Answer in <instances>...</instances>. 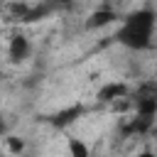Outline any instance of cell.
<instances>
[{
    "label": "cell",
    "instance_id": "6da1fadb",
    "mask_svg": "<svg viewBox=\"0 0 157 157\" xmlns=\"http://www.w3.org/2000/svg\"><path fill=\"white\" fill-rule=\"evenodd\" d=\"M157 29V15L150 7H137L123 17V22L115 29V42L130 52H145L155 42Z\"/></svg>",
    "mask_w": 157,
    "mask_h": 157
},
{
    "label": "cell",
    "instance_id": "7a4b0ae2",
    "mask_svg": "<svg viewBox=\"0 0 157 157\" xmlns=\"http://www.w3.org/2000/svg\"><path fill=\"white\" fill-rule=\"evenodd\" d=\"M155 113H157V86L155 83H145L135 93V115L155 120Z\"/></svg>",
    "mask_w": 157,
    "mask_h": 157
},
{
    "label": "cell",
    "instance_id": "3957f363",
    "mask_svg": "<svg viewBox=\"0 0 157 157\" xmlns=\"http://www.w3.org/2000/svg\"><path fill=\"white\" fill-rule=\"evenodd\" d=\"M29 54H32L29 39H27L25 34H12V37H10V47H7L10 61H12V64H20V61H25Z\"/></svg>",
    "mask_w": 157,
    "mask_h": 157
},
{
    "label": "cell",
    "instance_id": "277c9868",
    "mask_svg": "<svg viewBox=\"0 0 157 157\" xmlns=\"http://www.w3.org/2000/svg\"><path fill=\"white\" fill-rule=\"evenodd\" d=\"M113 20H118L115 12H113L110 7H101V10H96V12L88 17V27H105V25H110Z\"/></svg>",
    "mask_w": 157,
    "mask_h": 157
},
{
    "label": "cell",
    "instance_id": "5b68a950",
    "mask_svg": "<svg viewBox=\"0 0 157 157\" xmlns=\"http://www.w3.org/2000/svg\"><path fill=\"white\" fill-rule=\"evenodd\" d=\"M123 93H125V86H123V83H108L105 88L98 91V98H101V101H115V98L123 96Z\"/></svg>",
    "mask_w": 157,
    "mask_h": 157
},
{
    "label": "cell",
    "instance_id": "8992f818",
    "mask_svg": "<svg viewBox=\"0 0 157 157\" xmlns=\"http://www.w3.org/2000/svg\"><path fill=\"white\" fill-rule=\"evenodd\" d=\"M69 155L71 157H88V147L78 137H69Z\"/></svg>",
    "mask_w": 157,
    "mask_h": 157
},
{
    "label": "cell",
    "instance_id": "52a82bcc",
    "mask_svg": "<svg viewBox=\"0 0 157 157\" xmlns=\"http://www.w3.org/2000/svg\"><path fill=\"white\" fill-rule=\"evenodd\" d=\"M135 157H157V155H155L152 150H142V152H137Z\"/></svg>",
    "mask_w": 157,
    "mask_h": 157
},
{
    "label": "cell",
    "instance_id": "ba28073f",
    "mask_svg": "<svg viewBox=\"0 0 157 157\" xmlns=\"http://www.w3.org/2000/svg\"><path fill=\"white\" fill-rule=\"evenodd\" d=\"M5 132V120H2V115H0V135Z\"/></svg>",
    "mask_w": 157,
    "mask_h": 157
}]
</instances>
